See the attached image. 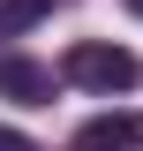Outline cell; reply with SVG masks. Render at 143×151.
<instances>
[{
    "mask_svg": "<svg viewBox=\"0 0 143 151\" xmlns=\"http://www.w3.org/2000/svg\"><path fill=\"white\" fill-rule=\"evenodd\" d=\"M60 76L83 83V91H136L143 60L128 53V45H106V38H75L68 53H60Z\"/></svg>",
    "mask_w": 143,
    "mask_h": 151,
    "instance_id": "obj_1",
    "label": "cell"
},
{
    "mask_svg": "<svg viewBox=\"0 0 143 151\" xmlns=\"http://www.w3.org/2000/svg\"><path fill=\"white\" fill-rule=\"evenodd\" d=\"M0 98L45 106V98H53V68H38V60H23V53H0Z\"/></svg>",
    "mask_w": 143,
    "mask_h": 151,
    "instance_id": "obj_2",
    "label": "cell"
},
{
    "mask_svg": "<svg viewBox=\"0 0 143 151\" xmlns=\"http://www.w3.org/2000/svg\"><path fill=\"white\" fill-rule=\"evenodd\" d=\"M83 151H136L143 144V113H90L83 129H75Z\"/></svg>",
    "mask_w": 143,
    "mask_h": 151,
    "instance_id": "obj_3",
    "label": "cell"
},
{
    "mask_svg": "<svg viewBox=\"0 0 143 151\" xmlns=\"http://www.w3.org/2000/svg\"><path fill=\"white\" fill-rule=\"evenodd\" d=\"M53 0H0V38H15V30H30L38 15H45Z\"/></svg>",
    "mask_w": 143,
    "mask_h": 151,
    "instance_id": "obj_4",
    "label": "cell"
},
{
    "mask_svg": "<svg viewBox=\"0 0 143 151\" xmlns=\"http://www.w3.org/2000/svg\"><path fill=\"white\" fill-rule=\"evenodd\" d=\"M0 151H38V144H30L23 129H0Z\"/></svg>",
    "mask_w": 143,
    "mask_h": 151,
    "instance_id": "obj_5",
    "label": "cell"
},
{
    "mask_svg": "<svg viewBox=\"0 0 143 151\" xmlns=\"http://www.w3.org/2000/svg\"><path fill=\"white\" fill-rule=\"evenodd\" d=\"M128 8H136V15H143V0H128Z\"/></svg>",
    "mask_w": 143,
    "mask_h": 151,
    "instance_id": "obj_6",
    "label": "cell"
}]
</instances>
